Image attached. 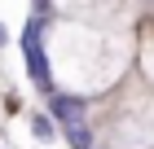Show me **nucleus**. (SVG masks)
Returning <instances> with one entry per match:
<instances>
[{"label": "nucleus", "mask_w": 154, "mask_h": 149, "mask_svg": "<svg viewBox=\"0 0 154 149\" xmlns=\"http://www.w3.org/2000/svg\"><path fill=\"white\" fill-rule=\"evenodd\" d=\"M40 18H31V22L22 26V57H26V75H31V83H35L40 92H53V79H48V57H44V44H40ZM57 97V92H53Z\"/></svg>", "instance_id": "f257e3e1"}, {"label": "nucleus", "mask_w": 154, "mask_h": 149, "mask_svg": "<svg viewBox=\"0 0 154 149\" xmlns=\"http://www.w3.org/2000/svg\"><path fill=\"white\" fill-rule=\"evenodd\" d=\"M53 118H62L66 127H79L84 123V101L79 97H53Z\"/></svg>", "instance_id": "f03ea898"}, {"label": "nucleus", "mask_w": 154, "mask_h": 149, "mask_svg": "<svg viewBox=\"0 0 154 149\" xmlns=\"http://www.w3.org/2000/svg\"><path fill=\"white\" fill-rule=\"evenodd\" d=\"M66 145L71 149H93V132H88V127H66Z\"/></svg>", "instance_id": "7ed1b4c3"}, {"label": "nucleus", "mask_w": 154, "mask_h": 149, "mask_svg": "<svg viewBox=\"0 0 154 149\" xmlns=\"http://www.w3.org/2000/svg\"><path fill=\"white\" fill-rule=\"evenodd\" d=\"M31 136H35V140H53V136H57V127H53V118L35 114V118H31Z\"/></svg>", "instance_id": "20e7f679"}, {"label": "nucleus", "mask_w": 154, "mask_h": 149, "mask_svg": "<svg viewBox=\"0 0 154 149\" xmlns=\"http://www.w3.org/2000/svg\"><path fill=\"white\" fill-rule=\"evenodd\" d=\"M0 44H5V31H0Z\"/></svg>", "instance_id": "39448f33"}]
</instances>
